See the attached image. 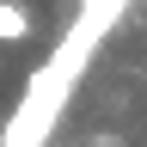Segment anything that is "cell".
<instances>
[{
    "label": "cell",
    "instance_id": "1",
    "mask_svg": "<svg viewBox=\"0 0 147 147\" xmlns=\"http://www.w3.org/2000/svg\"><path fill=\"white\" fill-rule=\"evenodd\" d=\"M123 12H129V0H80V6H74V18H67L55 55L25 80L12 117L0 123V147H43V141L55 135V123L67 117L74 92H80L86 67H92V55H98L104 37L123 25Z\"/></svg>",
    "mask_w": 147,
    "mask_h": 147
},
{
    "label": "cell",
    "instance_id": "2",
    "mask_svg": "<svg viewBox=\"0 0 147 147\" xmlns=\"http://www.w3.org/2000/svg\"><path fill=\"white\" fill-rule=\"evenodd\" d=\"M31 37V6L25 0H0V43H25Z\"/></svg>",
    "mask_w": 147,
    "mask_h": 147
}]
</instances>
